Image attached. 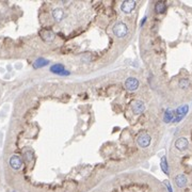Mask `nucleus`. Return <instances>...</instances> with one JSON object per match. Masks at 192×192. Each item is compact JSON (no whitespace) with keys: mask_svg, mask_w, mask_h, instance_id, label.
Segmentation results:
<instances>
[{"mask_svg":"<svg viewBox=\"0 0 192 192\" xmlns=\"http://www.w3.org/2000/svg\"><path fill=\"white\" fill-rule=\"evenodd\" d=\"M151 141H152V138L151 136L148 135L147 132H141L138 135L137 137V143L139 145L140 147H145L149 146V144H151Z\"/></svg>","mask_w":192,"mask_h":192,"instance_id":"2","label":"nucleus"},{"mask_svg":"<svg viewBox=\"0 0 192 192\" xmlns=\"http://www.w3.org/2000/svg\"><path fill=\"white\" fill-rule=\"evenodd\" d=\"M188 86H189V80L188 79H182L179 81V88L186 89Z\"/></svg>","mask_w":192,"mask_h":192,"instance_id":"17","label":"nucleus"},{"mask_svg":"<svg viewBox=\"0 0 192 192\" xmlns=\"http://www.w3.org/2000/svg\"><path fill=\"white\" fill-rule=\"evenodd\" d=\"M174 180H175V184L178 188H184V187H186L187 182H188V178H187V176L184 175V174H178V175H176Z\"/></svg>","mask_w":192,"mask_h":192,"instance_id":"9","label":"nucleus"},{"mask_svg":"<svg viewBox=\"0 0 192 192\" xmlns=\"http://www.w3.org/2000/svg\"><path fill=\"white\" fill-rule=\"evenodd\" d=\"M64 71H65L64 65H63V64H60V63L53 64V65L50 67V72L53 73V74H57V75H61V74L63 73Z\"/></svg>","mask_w":192,"mask_h":192,"instance_id":"12","label":"nucleus"},{"mask_svg":"<svg viewBox=\"0 0 192 192\" xmlns=\"http://www.w3.org/2000/svg\"><path fill=\"white\" fill-rule=\"evenodd\" d=\"M174 119H175V111L168 109V110L164 112L163 121L166 123H170V122H172V121H174Z\"/></svg>","mask_w":192,"mask_h":192,"instance_id":"14","label":"nucleus"},{"mask_svg":"<svg viewBox=\"0 0 192 192\" xmlns=\"http://www.w3.org/2000/svg\"><path fill=\"white\" fill-rule=\"evenodd\" d=\"M25 158H26L27 161L30 162L31 160H32V158H33V153L31 151L26 152V153H25Z\"/></svg>","mask_w":192,"mask_h":192,"instance_id":"18","label":"nucleus"},{"mask_svg":"<svg viewBox=\"0 0 192 192\" xmlns=\"http://www.w3.org/2000/svg\"><path fill=\"white\" fill-rule=\"evenodd\" d=\"M131 109L135 114H141L145 110V105L142 100H133L131 104Z\"/></svg>","mask_w":192,"mask_h":192,"instance_id":"7","label":"nucleus"},{"mask_svg":"<svg viewBox=\"0 0 192 192\" xmlns=\"http://www.w3.org/2000/svg\"><path fill=\"white\" fill-rule=\"evenodd\" d=\"M139 80L135 77H129L125 81V86H126L127 90L129 91H136L139 88Z\"/></svg>","mask_w":192,"mask_h":192,"instance_id":"6","label":"nucleus"},{"mask_svg":"<svg viewBox=\"0 0 192 192\" xmlns=\"http://www.w3.org/2000/svg\"><path fill=\"white\" fill-rule=\"evenodd\" d=\"M164 185H166V186H167V188H168L169 192H173V191H172V187H171V185H170V182H168V180H166V182H164Z\"/></svg>","mask_w":192,"mask_h":192,"instance_id":"19","label":"nucleus"},{"mask_svg":"<svg viewBox=\"0 0 192 192\" xmlns=\"http://www.w3.org/2000/svg\"><path fill=\"white\" fill-rule=\"evenodd\" d=\"M64 14L65 13H64V10L62 8H56L52 11V17L57 23H60L64 18Z\"/></svg>","mask_w":192,"mask_h":192,"instance_id":"10","label":"nucleus"},{"mask_svg":"<svg viewBox=\"0 0 192 192\" xmlns=\"http://www.w3.org/2000/svg\"><path fill=\"white\" fill-rule=\"evenodd\" d=\"M9 163H10V167L13 170H21V167H23V160L19 156L13 155L9 160Z\"/></svg>","mask_w":192,"mask_h":192,"instance_id":"5","label":"nucleus"},{"mask_svg":"<svg viewBox=\"0 0 192 192\" xmlns=\"http://www.w3.org/2000/svg\"><path fill=\"white\" fill-rule=\"evenodd\" d=\"M41 36L45 42H51L53 39H55V34H53V32H51V31H49V30H43L42 31Z\"/></svg>","mask_w":192,"mask_h":192,"instance_id":"13","label":"nucleus"},{"mask_svg":"<svg viewBox=\"0 0 192 192\" xmlns=\"http://www.w3.org/2000/svg\"><path fill=\"white\" fill-rule=\"evenodd\" d=\"M188 110H189L188 105H184V106L178 107L175 111V119H174V122H176V123L180 122V121L186 117V114L188 113Z\"/></svg>","mask_w":192,"mask_h":192,"instance_id":"3","label":"nucleus"},{"mask_svg":"<svg viewBox=\"0 0 192 192\" xmlns=\"http://www.w3.org/2000/svg\"><path fill=\"white\" fill-rule=\"evenodd\" d=\"M189 146V142L186 138L182 137V138H178L177 140L175 141V147L178 149V151H186Z\"/></svg>","mask_w":192,"mask_h":192,"instance_id":"8","label":"nucleus"},{"mask_svg":"<svg viewBox=\"0 0 192 192\" xmlns=\"http://www.w3.org/2000/svg\"><path fill=\"white\" fill-rule=\"evenodd\" d=\"M160 167H161V170L164 172V173L168 175L169 174V166H168V161H167V157L164 156V157L161 158V162H160Z\"/></svg>","mask_w":192,"mask_h":192,"instance_id":"16","label":"nucleus"},{"mask_svg":"<svg viewBox=\"0 0 192 192\" xmlns=\"http://www.w3.org/2000/svg\"><path fill=\"white\" fill-rule=\"evenodd\" d=\"M113 33H114L115 36L120 37V39L125 37L127 35V33H128V28H127L126 24L122 23V21L117 23L113 27Z\"/></svg>","mask_w":192,"mask_h":192,"instance_id":"1","label":"nucleus"},{"mask_svg":"<svg viewBox=\"0 0 192 192\" xmlns=\"http://www.w3.org/2000/svg\"><path fill=\"white\" fill-rule=\"evenodd\" d=\"M48 64H49L48 60L44 59V58H39V59H36L33 62L32 66H33V68H41V67H44V66L48 65Z\"/></svg>","mask_w":192,"mask_h":192,"instance_id":"11","label":"nucleus"},{"mask_svg":"<svg viewBox=\"0 0 192 192\" xmlns=\"http://www.w3.org/2000/svg\"><path fill=\"white\" fill-rule=\"evenodd\" d=\"M136 4L137 3H136L135 0H127V1H124L121 4V10L125 14H129L136 8Z\"/></svg>","mask_w":192,"mask_h":192,"instance_id":"4","label":"nucleus"},{"mask_svg":"<svg viewBox=\"0 0 192 192\" xmlns=\"http://www.w3.org/2000/svg\"><path fill=\"white\" fill-rule=\"evenodd\" d=\"M166 9H167L166 2H163V1H158V2H156V4H155V11H156V13H158V14L164 13Z\"/></svg>","mask_w":192,"mask_h":192,"instance_id":"15","label":"nucleus"}]
</instances>
